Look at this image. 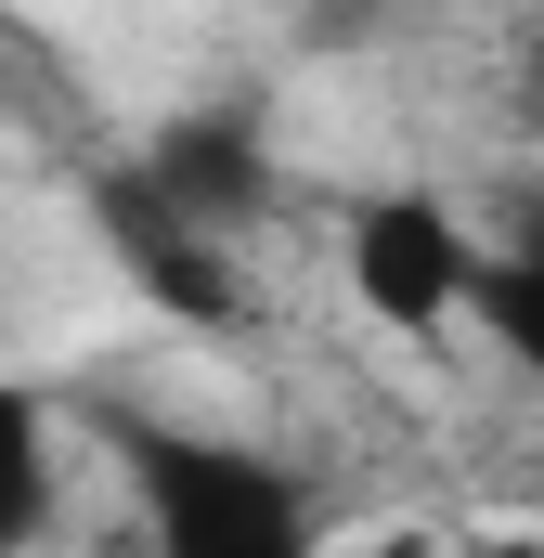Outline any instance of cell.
I'll return each instance as SVG.
<instances>
[{
    "mask_svg": "<svg viewBox=\"0 0 544 558\" xmlns=\"http://www.w3.org/2000/svg\"><path fill=\"white\" fill-rule=\"evenodd\" d=\"M131 182L169 208V221H195V234H247L272 208V131H260V105H182V118H156L131 156Z\"/></svg>",
    "mask_w": 544,
    "mask_h": 558,
    "instance_id": "3",
    "label": "cell"
},
{
    "mask_svg": "<svg viewBox=\"0 0 544 558\" xmlns=\"http://www.w3.org/2000/svg\"><path fill=\"white\" fill-rule=\"evenodd\" d=\"M52 403L26 377H0V558H39L52 546Z\"/></svg>",
    "mask_w": 544,
    "mask_h": 558,
    "instance_id": "5",
    "label": "cell"
},
{
    "mask_svg": "<svg viewBox=\"0 0 544 558\" xmlns=\"http://www.w3.org/2000/svg\"><path fill=\"white\" fill-rule=\"evenodd\" d=\"M493 208H506V234H493L480 260H506V274H532V286H544V182H506Z\"/></svg>",
    "mask_w": 544,
    "mask_h": 558,
    "instance_id": "7",
    "label": "cell"
},
{
    "mask_svg": "<svg viewBox=\"0 0 544 558\" xmlns=\"http://www.w3.org/2000/svg\"><path fill=\"white\" fill-rule=\"evenodd\" d=\"M91 234H104V247H118V274H131L156 312H182L195 338H234V325H247V274H234V247H221V234H195V221H169L131 169H104V182H91Z\"/></svg>",
    "mask_w": 544,
    "mask_h": 558,
    "instance_id": "4",
    "label": "cell"
},
{
    "mask_svg": "<svg viewBox=\"0 0 544 558\" xmlns=\"http://www.w3.org/2000/svg\"><path fill=\"white\" fill-rule=\"evenodd\" d=\"M467 312H480V338L532 377V403H544V286L506 274V260H480V274H467Z\"/></svg>",
    "mask_w": 544,
    "mask_h": 558,
    "instance_id": "6",
    "label": "cell"
},
{
    "mask_svg": "<svg viewBox=\"0 0 544 558\" xmlns=\"http://www.w3.org/2000/svg\"><path fill=\"white\" fill-rule=\"evenodd\" d=\"M324 558H337V546H324ZM363 558H428V533H390V546H363Z\"/></svg>",
    "mask_w": 544,
    "mask_h": 558,
    "instance_id": "9",
    "label": "cell"
},
{
    "mask_svg": "<svg viewBox=\"0 0 544 558\" xmlns=\"http://www.w3.org/2000/svg\"><path fill=\"white\" fill-rule=\"evenodd\" d=\"M467 558H544V533H480Z\"/></svg>",
    "mask_w": 544,
    "mask_h": 558,
    "instance_id": "8",
    "label": "cell"
},
{
    "mask_svg": "<svg viewBox=\"0 0 544 558\" xmlns=\"http://www.w3.org/2000/svg\"><path fill=\"white\" fill-rule=\"evenodd\" d=\"M104 454L131 481L143 558H324V494L272 441L182 428V416H104Z\"/></svg>",
    "mask_w": 544,
    "mask_h": 558,
    "instance_id": "1",
    "label": "cell"
},
{
    "mask_svg": "<svg viewBox=\"0 0 544 558\" xmlns=\"http://www.w3.org/2000/svg\"><path fill=\"white\" fill-rule=\"evenodd\" d=\"M467 274H480V234H467L428 182H390V195L350 208V299H363L390 338L441 351V338L467 325Z\"/></svg>",
    "mask_w": 544,
    "mask_h": 558,
    "instance_id": "2",
    "label": "cell"
}]
</instances>
